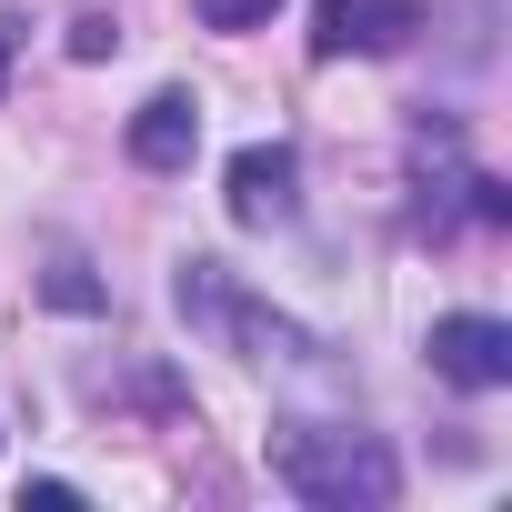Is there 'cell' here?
<instances>
[{
	"label": "cell",
	"instance_id": "obj_1",
	"mask_svg": "<svg viewBox=\"0 0 512 512\" xmlns=\"http://www.w3.org/2000/svg\"><path fill=\"white\" fill-rule=\"evenodd\" d=\"M272 482H282L292 502H312V512H382V502L402 492L392 452H382L372 432H332V422L272 432Z\"/></svg>",
	"mask_w": 512,
	"mask_h": 512
},
{
	"label": "cell",
	"instance_id": "obj_3",
	"mask_svg": "<svg viewBox=\"0 0 512 512\" xmlns=\"http://www.w3.org/2000/svg\"><path fill=\"white\" fill-rule=\"evenodd\" d=\"M422 31L412 0H322L312 11V61H382Z\"/></svg>",
	"mask_w": 512,
	"mask_h": 512
},
{
	"label": "cell",
	"instance_id": "obj_4",
	"mask_svg": "<svg viewBox=\"0 0 512 512\" xmlns=\"http://www.w3.org/2000/svg\"><path fill=\"white\" fill-rule=\"evenodd\" d=\"M292 181H302L292 141H241V151H231V191H221V201H231V221H241V231H272V221H292V201H302Z\"/></svg>",
	"mask_w": 512,
	"mask_h": 512
},
{
	"label": "cell",
	"instance_id": "obj_9",
	"mask_svg": "<svg viewBox=\"0 0 512 512\" xmlns=\"http://www.w3.org/2000/svg\"><path fill=\"white\" fill-rule=\"evenodd\" d=\"M11 41H21V21H0V71H11Z\"/></svg>",
	"mask_w": 512,
	"mask_h": 512
},
{
	"label": "cell",
	"instance_id": "obj_5",
	"mask_svg": "<svg viewBox=\"0 0 512 512\" xmlns=\"http://www.w3.org/2000/svg\"><path fill=\"white\" fill-rule=\"evenodd\" d=\"M191 151H201V101L191 91H151L131 111V161L141 171H191Z\"/></svg>",
	"mask_w": 512,
	"mask_h": 512
},
{
	"label": "cell",
	"instance_id": "obj_2",
	"mask_svg": "<svg viewBox=\"0 0 512 512\" xmlns=\"http://www.w3.org/2000/svg\"><path fill=\"white\" fill-rule=\"evenodd\" d=\"M422 352L452 392H502L512 382V322H492V312H442Z\"/></svg>",
	"mask_w": 512,
	"mask_h": 512
},
{
	"label": "cell",
	"instance_id": "obj_8",
	"mask_svg": "<svg viewBox=\"0 0 512 512\" xmlns=\"http://www.w3.org/2000/svg\"><path fill=\"white\" fill-rule=\"evenodd\" d=\"M101 51H121V31H111V21H81V31H71V61H101Z\"/></svg>",
	"mask_w": 512,
	"mask_h": 512
},
{
	"label": "cell",
	"instance_id": "obj_6",
	"mask_svg": "<svg viewBox=\"0 0 512 512\" xmlns=\"http://www.w3.org/2000/svg\"><path fill=\"white\" fill-rule=\"evenodd\" d=\"M41 302H51V312H101V282H91V262H81V251H51Z\"/></svg>",
	"mask_w": 512,
	"mask_h": 512
},
{
	"label": "cell",
	"instance_id": "obj_7",
	"mask_svg": "<svg viewBox=\"0 0 512 512\" xmlns=\"http://www.w3.org/2000/svg\"><path fill=\"white\" fill-rule=\"evenodd\" d=\"M191 11H201L211 31H262V21L282 11V0H191Z\"/></svg>",
	"mask_w": 512,
	"mask_h": 512
}]
</instances>
